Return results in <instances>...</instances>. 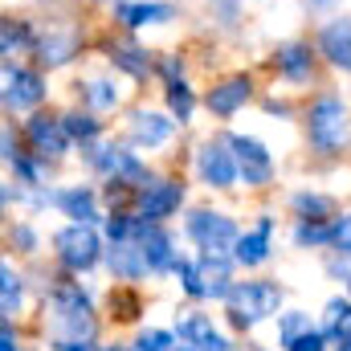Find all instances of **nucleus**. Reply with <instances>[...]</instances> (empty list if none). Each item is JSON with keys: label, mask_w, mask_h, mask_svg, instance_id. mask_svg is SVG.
Listing matches in <instances>:
<instances>
[{"label": "nucleus", "mask_w": 351, "mask_h": 351, "mask_svg": "<svg viewBox=\"0 0 351 351\" xmlns=\"http://www.w3.org/2000/svg\"><path fill=\"white\" fill-rule=\"evenodd\" d=\"M176 286H180V294L188 298V302H208V290H204V274H200V262H196V254H180V262L172 269Z\"/></svg>", "instance_id": "nucleus-31"}, {"label": "nucleus", "mask_w": 351, "mask_h": 351, "mask_svg": "<svg viewBox=\"0 0 351 351\" xmlns=\"http://www.w3.org/2000/svg\"><path fill=\"white\" fill-rule=\"evenodd\" d=\"M78 53H82V33H78L74 25H58V29L37 33L33 58H37L41 70H62V66H70Z\"/></svg>", "instance_id": "nucleus-16"}, {"label": "nucleus", "mask_w": 351, "mask_h": 351, "mask_svg": "<svg viewBox=\"0 0 351 351\" xmlns=\"http://www.w3.org/2000/svg\"><path fill=\"white\" fill-rule=\"evenodd\" d=\"M192 172L208 192H233L241 184V168H237V152L229 147V139H200L192 152Z\"/></svg>", "instance_id": "nucleus-7"}, {"label": "nucleus", "mask_w": 351, "mask_h": 351, "mask_svg": "<svg viewBox=\"0 0 351 351\" xmlns=\"http://www.w3.org/2000/svg\"><path fill=\"white\" fill-rule=\"evenodd\" d=\"M0 351H37V348H25L21 343V327L12 319H0Z\"/></svg>", "instance_id": "nucleus-42"}, {"label": "nucleus", "mask_w": 351, "mask_h": 351, "mask_svg": "<svg viewBox=\"0 0 351 351\" xmlns=\"http://www.w3.org/2000/svg\"><path fill=\"white\" fill-rule=\"evenodd\" d=\"M78 98H82V106H90L94 114H106V110H114V106L123 102V94H119V86H114L110 78H90V82H78Z\"/></svg>", "instance_id": "nucleus-33"}, {"label": "nucleus", "mask_w": 351, "mask_h": 351, "mask_svg": "<svg viewBox=\"0 0 351 351\" xmlns=\"http://www.w3.org/2000/svg\"><path fill=\"white\" fill-rule=\"evenodd\" d=\"M315 62H319V45L311 41H286L274 49V70L290 86H306L315 78Z\"/></svg>", "instance_id": "nucleus-20"}, {"label": "nucleus", "mask_w": 351, "mask_h": 351, "mask_svg": "<svg viewBox=\"0 0 351 351\" xmlns=\"http://www.w3.org/2000/svg\"><path fill=\"white\" fill-rule=\"evenodd\" d=\"M102 265H106L110 282H131V286H139L143 278H152L139 241H106V262Z\"/></svg>", "instance_id": "nucleus-21"}, {"label": "nucleus", "mask_w": 351, "mask_h": 351, "mask_svg": "<svg viewBox=\"0 0 351 351\" xmlns=\"http://www.w3.org/2000/svg\"><path fill=\"white\" fill-rule=\"evenodd\" d=\"M172 331H176L180 343H192V348H200V351H241L237 335H233L229 327H221V323H217L204 306H196V302L176 315Z\"/></svg>", "instance_id": "nucleus-9"}, {"label": "nucleus", "mask_w": 351, "mask_h": 351, "mask_svg": "<svg viewBox=\"0 0 351 351\" xmlns=\"http://www.w3.org/2000/svg\"><path fill=\"white\" fill-rule=\"evenodd\" d=\"M21 135H25V152H33L37 160H45V164H58V160H66L70 156V147H74V139H70V131H66V123H62V114H53V110H29V119H25V127H21Z\"/></svg>", "instance_id": "nucleus-8"}, {"label": "nucleus", "mask_w": 351, "mask_h": 351, "mask_svg": "<svg viewBox=\"0 0 351 351\" xmlns=\"http://www.w3.org/2000/svg\"><path fill=\"white\" fill-rule=\"evenodd\" d=\"M0 147H4V152H0V160H4V168H8V164H12V160L21 156V152H25V147L16 143V135H12V127H4V131H0Z\"/></svg>", "instance_id": "nucleus-44"}, {"label": "nucleus", "mask_w": 351, "mask_h": 351, "mask_svg": "<svg viewBox=\"0 0 351 351\" xmlns=\"http://www.w3.org/2000/svg\"><path fill=\"white\" fill-rule=\"evenodd\" d=\"M4 237H8V250L21 254V258H37L41 254V233H37L33 221H8Z\"/></svg>", "instance_id": "nucleus-35"}, {"label": "nucleus", "mask_w": 351, "mask_h": 351, "mask_svg": "<svg viewBox=\"0 0 351 351\" xmlns=\"http://www.w3.org/2000/svg\"><path fill=\"white\" fill-rule=\"evenodd\" d=\"M62 123L74 139V147H94L102 139V119L90 110V106H74V110H62Z\"/></svg>", "instance_id": "nucleus-30"}, {"label": "nucleus", "mask_w": 351, "mask_h": 351, "mask_svg": "<svg viewBox=\"0 0 351 351\" xmlns=\"http://www.w3.org/2000/svg\"><path fill=\"white\" fill-rule=\"evenodd\" d=\"M184 237L200 250V254H233L237 237H241V225L225 213V208H213V204H192L184 213Z\"/></svg>", "instance_id": "nucleus-6"}, {"label": "nucleus", "mask_w": 351, "mask_h": 351, "mask_svg": "<svg viewBox=\"0 0 351 351\" xmlns=\"http://www.w3.org/2000/svg\"><path fill=\"white\" fill-rule=\"evenodd\" d=\"M82 160L98 180H119V184H131V188H143L156 176V168L139 156V147L114 143V139H98L94 147H82Z\"/></svg>", "instance_id": "nucleus-5"}, {"label": "nucleus", "mask_w": 351, "mask_h": 351, "mask_svg": "<svg viewBox=\"0 0 351 351\" xmlns=\"http://www.w3.org/2000/svg\"><path fill=\"white\" fill-rule=\"evenodd\" d=\"M229 147L237 152V168H241V184L254 188V192H265L278 176V164H274V152L265 147L258 135H241V131H229L225 135Z\"/></svg>", "instance_id": "nucleus-11"}, {"label": "nucleus", "mask_w": 351, "mask_h": 351, "mask_svg": "<svg viewBox=\"0 0 351 351\" xmlns=\"http://www.w3.org/2000/svg\"><path fill=\"white\" fill-rule=\"evenodd\" d=\"M184 200H188V184H184L180 176H160L156 172L139 192H135V213L147 217V221L168 225L176 213L184 208Z\"/></svg>", "instance_id": "nucleus-10"}, {"label": "nucleus", "mask_w": 351, "mask_h": 351, "mask_svg": "<svg viewBox=\"0 0 351 351\" xmlns=\"http://www.w3.org/2000/svg\"><path fill=\"white\" fill-rule=\"evenodd\" d=\"M319 331L335 343L351 331V294H331L319 311Z\"/></svg>", "instance_id": "nucleus-29"}, {"label": "nucleus", "mask_w": 351, "mask_h": 351, "mask_svg": "<svg viewBox=\"0 0 351 351\" xmlns=\"http://www.w3.org/2000/svg\"><path fill=\"white\" fill-rule=\"evenodd\" d=\"M323 269H327V278H331V282H339V286H343V294H351V258L331 254V258L323 262Z\"/></svg>", "instance_id": "nucleus-38"}, {"label": "nucleus", "mask_w": 351, "mask_h": 351, "mask_svg": "<svg viewBox=\"0 0 351 351\" xmlns=\"http://www.w3.org/2000/svg\"><path fill=\"white\" fill-rule=\"evenodd\" d=\"M53 208L66 221H78V225H98L102 229V221H106L102 188H94V184H58L53 188Z\"/></svg>", "instance_id": "nucleus-14"}, {"label": "nucleus", "mask_w": 351, "mask_h": 351, "mask_svg": "<svg viewBox=\"0 0 351 351\" xmlns=\"http://www.w3.org/2000/svg\"><path fill=\"white\" fill-rule=\"evenodd\" d=\"M106 62H110L119 74L135 78V82H143L147 74H156V58H152L143 45H135V41H114V45H106Z\"/></svg>", "instance_id": "nucleus-26"}, {"label": "nucleus", "mask_w": 351, "mask_h": 351, "mask_svg": "<svg viewBox=\"0 0 351 351\" xmlns=\"http://www.w3.org/2000/svg\"><path fill=\"white\" fill-rule=\"evenodd\" d=\"M286 311V290L278 278H245L229 290V298L221 302V319L233 335H250L262 323L278 319Z\"/></svg>", "instance_id": "nucleus-2"}, {"label": "nucleus", "mask_w": 351, "mask_h": 351, "mask_svg": "<svg viewBox=\"0 0 351 351\" xmlns=\"http://www.w3.org/2000/svg\"><path fill=\"white\" fill-rule=\"evenodd\" d=\"M319 53L335 66V70H343L351 74V16H335V21H327L323 29H319Z\"/></svg>", "instance_id": "nucleus-24"}, {"label": "nucleus", "mask_w": 351, "mask_h": 351, "mask_svg": "<svg viewBox=\"0 0 351 351\" xmlns=\"http://www.w3.org/2000/svg\"><path fill=\"white\" fill-rule=\"evenodd\" d=\"M254 98V78L250 74H229L221 82H213L208 94H204V106L217 123H229L237 110H245V102Z\"/></svg>", "instance_id": "nucleus-17"}, {"label": "nucleus", "mask_w": 351, "mask_h": 351, "mask_svg": "<svg viewBox=\"0 0 351 351\" xmlns=\"http://www.w3.org/2000/svg\"><path fill=\"white\" fill-rule=\"evenodd\" d=\"M164 102H168V114H172L180 127H188L192 123V110H196V90L188 86L184 78L172 82V86H164Z\"/></svg>", "instance_id": "nucleus-36"}, {"label": "nucleus", "mask_w": 351, "mask_h": 351, "mask_svg": "<svg viewBox=\"0 0 351 351\" xmlns=\"http://www.w3.org/2000/svg\"><path fill=\"white\" fill-rule=\"evenodd\" d=\"M282 351H331V339L315 327V331H306V335H298L290 348H282Z\"/></svg>", "instance_id": "nucleus-41"}, {"label": "nucleus", "mask_w": 351, "mask_h": 351, "mask_svg": "<svg viewBox=\"0 0 351 351\" xmlns=\"http://www.w3.org/2000/svg\"><path fill=\"white\" fill-rule=\"evenodd\" d=\"M241 351H274V348H265V343H254V339H245V343H241Z\"/></svg>", "instance_id": "nucleus-47"}, {"label": "nucleus", "mask_w": 351, "mask_h": 351, "mask_svg": "<svg viewBox=\"0 0 351 351\" xmlns=\"http://www.w3.org/2000/svg\"><path fill=\"white\" fill-rule=\"evenodd\" d=\"M98 298L82 278L74 274H53V282L41 290V327L45 339H98L102 319H98Z\"/></svg>", "instance_id": "nucleus-1"}, {"label": "nucleus", "mask_w": 351, "mask_h": 351, "mask_svg": "<svg viewBox=\"0 0 351 351\" xmlns=\"http://www.w3.org/2000/svg\"><path fill=\"white\" fill-rule=\"evenodd\" d=\"M262 110L265 114H278V119H290V114H294V106H290L286 98H274V94H265L262 98Z\"/></svg>", "instance_id": "nucleus-45"}, {"label": "nucleus", "mask_w": 351, "mask_h": 351, "mask_svg": "<svg viewBox=\"0 0 351 351\" xmlns=\"http://www.w3.org/2000/svg\"><path fill=\"white\" fill-rule=\"evenodd\" d=\"M176 123L168 110H152V106H135L127 114V143L139 152H164L176 135Z\"/></svg>", "instance_id": "nucleus-13"}, {"label": "nucleus", "mask_w": 351, "mask_h": 351, "mask_svg": "<svg viewBox=\"0 0 351 351\" xmlns=\"http://www.w3.org/2000/svg\"><path fill=\"white\" fill-rule=\"evenodd\" d=\"M156 74H160V82H164V86L180 82V78H184V58H180V53H164V58L156 62Z\"/></svg>", "instance_id": "nucleus-39"}, {"label": "nucleus", "mask_w": 351, "mask_h": 351, "mask_svg": "<svg viewBox=\"0 0 351 351\" xmlns=\"http://www.w3.org/2000/svg\"><path fill=\"white\" fill-rule=\"evenodd\" d=\"M49 250H53V265L62 274H74V278H86L106 262V237L98 225L66 221L62 229L49 233Z\"/></svg>", "instance_id": "nucleus-4"}, {"label": "nucleus", "mask_w": 351, "mask_h": 351, "mask_svg": "<svg viewBox=\"0 0 351 351\" xmlns=\"http://www.w3.org/2000/svg\"><path fill=\"white\" fill-rule=\"evenodd\" d=\"M49 168H53V164L37 160L33 152H21V156L8 164V172H12V180H16L21 188H49Z\"/></svg>", "instance_id": "nucleus-34"}, {"label": "nucleus", "mask_w": 351, "mask_h": 351, "mask_svg": "<svg viewBox=\"0 0 351 351\" xmlns=\"http://www.w3.org/2000/svg\"><path fill=\"white\" fill-rule=\"evenodd\" d=\"M196 262H200V274H204V290H208V302H225L229 290L237 286V258L233 254H200L196 250Z\"/></svg>", "instance_id": "nucleus-22"}, {"label": "nucleus", "mask_w": 351, "mask_h": 351, "mask_svg": "<svg viewBox=\"0 0 351 351\" xmlns=\"http://www.w3.org/2000/svg\"><path fill=\"white\" fill-rule=\"evenodd\" d=\"M49 351H102L98 339H45Z\"/></svg>", "instance_id": "nucleus-43"}, {"label": "nucleus", "mask_w": 351, "mask_h": 351, "mask_svg": "<svg viewBox=\"0 0 351 351\" xmlns=\"http://www.w3.org/2000/svg\"><path fill=\"white\" fill-rule=\"evenodd\" d=\"M102 4H119V0H102Z\"/></svg>", "instance_id": "nucleus-51"}, {"label": "nucleus", "mask_w": 351, "mask_h": 351, "mask_svg": "<svg viewBox=\"0 0 351 351\" xmlns=\"http://www.w3.org/2000/svg\"><path fill=\"white\" fill-rule=\"evenodd\" d=\"M172 351H200V348H192V343H176Z\"/></svg>", "instance_id": "nucleus-50"}, {"label": "nucleus", "mask_w": 351, "mask_h": 351, "mask_svg": "<svg viewBox=\"0 0 351 351\" xmlns=\"http://www.w3.org/2000/svg\"><path fill=\"white\" fill-rule=\"evenodd\" d=\"M302 135L311 156L319 160H335L343 156V147L351 143V106L343 94H315L302 110Z\"/></svg>", "instance_id": "nucleus-3"}, {"label": "nucleus", "mask_w": 351, "mask_h": 351, "mask_svg": "<svg viewBox=\"0 0 351 351\" xmlns=\"http://www.w3.org/2000/svg\"><path fill=\"white\" fill-rule=\"evenodd\" d=\"M286 208L294 221H335L339 217V200L319 188H294L286 196Z\"/></svg>", "instance_id": "nucleus-23"}, {"label": "nucleus", "mask_w": 351, "mask_h": 351, "mask_svg": "<svg viewBox=\"0 0 351 351\" xmlns=\"http://www.w3.org/2000/svg\"><path fill=\"white\" fill-rule=\"evenodd\" d=\"M331 254L351 258V213H339L335 217V245H331Z\"/></svg>", "instance_id": "nucleus-40"}, {"label": "nucleus", "mask_w": 351, "mask_h": 351, "mask_svg": "<svg viewBox=\"0 0 351 351\" xmlns=\"http://www.w3.org/2000/svg\"><path fill=\"white\" fill-rule=\"evenodd\" d=\"M114 21L123 29H143V25H168L176 21V4H164V0H127L114 8Z\"/></svg>", "instance_id": "nucleus-25"}, {"label": "nucleus", "mask_w": 351, "mask_h": 351, "mask_svg": "<svg viewBox=\"0 0 351 351\" xmlns=\"http://www.w3.org/2000/svg\"><path fill=\"white\" fill-rule=\"evenodd\" d=\"M102 315L110 327H143V315H147V298L139 286L131 282H114L106 294H102Z\"/></svg>", "instance_id": "nucleus-18"}, {"label": "nucleus", "mask_w": 351, "mask_h": 351, "mask_svg": "<svg viewBox=\"0 0 351 351\" xmlns=\"http://www.w3.org/2000/svg\"><path fill=\"white\" fill-rule=\"evenodd\" d=\"M45 94H49V90H45V74H41V66L4 62V110H8V114L41 110Z\"/></svg>", "instance_id": "nucleus-12"}, {"label": "nucleus", "mask_w": 351, "mask_h": 351, "mask_svg": "<svg viewBox=\"0 0 351 351\" xmlns=\"http://www.w3.org/2000/svg\"><path fill=\"white\" fill-rule=\"evenodd\" d=\"M102 351H131V343H102Z\"/></svg>", "instance_id": "nucleus-48"}, {"label": "nucleus", "mask_w": 351, "mask_h": 351, "mask_svg": "<svg viewBox=\"0 0 351 351\" xmlns=\"http://www.w3.org/2000/svg\"><path fill=\"white\" fill-rule=\"evenodd\" d=\"M0 45H4V62H12V53L37 45V33L29 29V21H12V16H8V21L0 25Z\"/></svg>", "instance_id": "nucleus-37"}, {"label": "nucleus", "mask_w": 351, "mask_h": 351, "mask_svg": "<svg viewBox=\"0 0 351 351\" xmlns=\"http://www.w3.org/2000/svg\"><path fill=\"white\" fill-rule=\"evenodd\" d=\"M331 351H351V331L343 335V339H335V343H331Z\"/></svg>", "instance_id": "nucleus-46"}, {"label": "nucleus", "mask_w": 351, "mask_h": 351, "mask_svg": "<svg viewBox=\"0 0 351 351\" xmlns=\"http://www.w3.org/2000/svg\"><path fill=\"white\" fill-rule=\"evenodd\" d=\"M274 229H278V221L269 213H262L250 229H241V237L233 245V258H237L241 269H262L274 258Z\"/></svg>", "instance_id": "nucleus-19"}, {"label": "nucleus", "mask_w": 351, "mask_h": 351, "mask_svg": "<svg viewBox=\"0 0 351 351\" xmlns=\"http://www.w3.org/2000/svg\"><path fill=\"white\" fill-rule=\"evenodd\" d=\"M135 241L143 245V258H147L152 278H172L176 262H180V237H176L168 225H160V221H147V217H143V229H139V237H135Z\"/></svg>", "instance_id": "nucleus-15"}, {"label": "nucleus", "mask_w": 351, "mask_h": 351, "mask_svg": "<svg viewBox=\"0 0 351 351\" xmlns=\"http://www.w3.org/2000/svg\"><path fill=\"white\" fill-rule=\"evenodd\" d=\"M311 8H327V4H335V0H306Z\"/></svg>", "instance_id": "nucleus-49"}, {"label": "nucleus", "mask_w": 351, "mask_h": 351, "mask_svg": "<svg viewBox=\"0 0 351 351\" xmlns=\"http://www.w3.org/2000/svg\"><path fill=\"white\" fill-rule=\"evenodd\" d=\"M290 245L294 250H331L335 245V221H294L290 225Z\"/></svg>", "instance_id": "nucleus-28"}, {"label": "nucleus", "mask_w": 351, "mask_h": 351, "mask_svg": "<svg viewBox=\"0 0 351 351\" xmlns=\"http://www.w3.org/2000/svg\"><path fill=\"white\" fill-rule=\"evenodd\" d=\"M25 298H29V278L25 269H16L12 262L0 265V319H21L25 315Z\"/></svg>", "instance_id": "nucleus-27"}, {"label": "nucleus", "mask_w": 351, "mask_h": 351, "mask_svg": "<svg viewBox=\"0 0 351 351\" xmlns=\"http://www.w3.org/2000/svg\"><path fill=\"white\" fill-rule=\"evenodd\" d=\"M274 323H278V351H282V348H290L298 335L315 331V327H319V315H311V311H302V306H286Z\"/></svg>", "instance_id": "nucleus-32"}]
</instances>
